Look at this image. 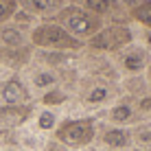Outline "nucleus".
Returning <instances> with one entry per match:
<instances>
[{"instance_id": "obj_1", "label": "nucleus", "mask_w": 151, "mask_h": 151, "mask_svg": "<svg viewBox=\"0 0 151 151\" xmlns=\"http://www.w3.org/2000/svg\"><path fill=\"white\" fill-rule=\"evenodd\" d=\"M31 46L37 50H59V53H79L86 44L72 37L55 20H42L31 31Z\"/></svg>"}, {"instance_id": "obj_2", "label": "nucleus", "mask_w": 151, "mask_h": 151, "mask_svg": "<svg viewBox=\"0 0 151 151\" xmlns=\"http://www.w3.org/2000/svg\"><path fill=\"white\" fill-rule=\"evenodd\" d=\"M55 22L59 24L61 29H66L72 37H77L79 42L86 44L92 35H96L99 31L103 29L105 20L99 18V15L90 13V11H83L81 7H75V4H66L59 13H57Z\"/></svg>"}, {"instance_id": "obj_3", "label": "nucleus", "mask_w": 151, "mask_h": 151, "mask_svg": "<svg viewBox=\"0 0 151 151\" xmlns=\"http://www.w3.org/2000/svg\"><path fill=\"white\" fill-rule=\"evenodd\" d=\"M134 42V29L132 22H110L103 24V29L99 31L96 35H92L90 40L86 42V48L94 50V53H110L114 55L116 50L125 48L127 44Z\"/></svg>"}, {"instance_id": "obj_4", "label": "nucleus", "mask_w": 151, "mask_h": 151, "mask_svg": "<svg viewBox=\"0 0 151 151\" xmlns=\"http://www.w3.org/2000/svg\"><path fill=\"white\" fill-rule=\"evenodd\" d=\"M53 138L66 145L68 149H86L96 138L94 118H66L53 132Z\"/></svg>"}, {"instance_id": "obj_5", "label": "nucleus", "mask_w": 151, "mask_h": 151, "mask_svg": "<svg viewBox=\"0 0 151 151\" xmlns=\"http://www.w3.org/2000/svg\"><path fill=\"white\" fill-rule=\"evenodd\" d=\"M118 94H121V88L112 79H107L103 75H92L81 83L79 99L88 107H103V105H112Z\"/></svg>"}, {"instance_id": "obj_6", "label": "nucleus", "mask_w": 151, "mask_h": 151, "mask_svg": "<svg viewBox=\"0 0 151 151\" xmlns=\"http://www.w3.org/2000/svg\"><path fill=\"white\" fill-rule=\"evenodd\" d=\"M149 61H151V53L138 42H132V44H127L125 48L116 50L112 55V66L125 77L145 75Z\"/></svg>"}, {"instance_id": "obj_7", "label": "nucleus", "mask_w": 151, "mask_h": 151, "mask_svg": "<svg viewBox=\"0 0 151 151\" xmlns=\"http://www.w3.org/2000/svg\"><path fill=\"white\" fill-rule=\"evenodd\" d=\"M0 105H31V92L22 79L9 77V79L0 81Z\"/></svg>"}, {"instance_id": "obj_8", "label": "nucleus", "mask_w": 151, "mask_h": 151, "mask_svg": "<svg viewBox=\"0 0 151 151\" xmlns=\"http://www.w3.org/2000/svg\"><path fill=\"white\" fill-rule=\"evenodd\" d=\"M107 123L116 125V127H127V125H136L140 121L138 112H136V103H134L132 96H123L118 101H114L110 107H107L105 114Z\"/></svg>"}, {"instance_id": "obj_9", "label": "nucleus", "mask_w": 151, "mask_h": 151, "mask_svg": "<svg viewBox=\"0 0 151 151\" xmlns=\"http://www.w3.org/2000/svg\"><path fill=\"white\" fill-rule=\"evenodd\" d=\"M94 140H99L105 149H112V151H123V149H129L134 145L132 129L116 127V125H107V127H103L101 132L96 129V138Z\"/></svg>"}, {"instance_id": "obj_10", "label": "nucleus", "mask_w": 151, "mask_h": 151, "mask_svg": "<svg viewBox=\"0 0 151 151\" xmlns=\"http://www.w3.org/2000/svg\"><path fill=\"white\" fill-rule=\"evenodd\" d=\"M20 9L22 11L31 13L33 18H37L40 22L42 20H55L57 13L70 2V0H18Z\"/></svg>"}, {"instance_id": "obj_11", "label": "nucleus", "mask_w": 151, "mask_h": 151, "mask_svg": "<svg viewBox=\"0 0 151 151\" xmlns=\"http://www.w3.org/2000/svg\"><path fill=\"white\" fill-rule=\"evenodd\" d=\"M0 48H31V31L15 22L0 24Z\"/></svg>"}, {"instance_id": "obj_12", "label": "nucleus", "mask_w": 151, "mask_h": 151, "mask_svg": "<svg viewBox=\"0 0 151 151\" xmlns=\"http://www.w3.org/2000/svg\"><path fill=\"white\" fill-rule=\"evenodd\" d=\"M31 88L37 92H48L50 88H57L59 86V75H57V70L48 68V66H40V68H33L31 72Z\"/></svg>"}, {"instance_id": "obj_13", "label": "nucleus", "mask_w": 151, "mask_h": 151, "mask_svg": "<svg viewBox=\"0 0 151 151\" xmlns=\"http://www.w3.org/2000/svg\"><path fill=\"white\" fill-rule=\"evenodd\" d=\"M31 105H0V127L9 129V127H18V125L27 123V118L31 116Z\"/></svg>"}, {"instance_id": "obj_14", "label": "nucleus", "mask_w": 151, "mask_h": 151, "mask_svg": "<svg viewBox=\"0 0 151 151\" xmlns=\"http://www.w3.org/2000/svg\"><path fill=\"white\" fill-rule=\"evenodd\" d=\"M132 140L140 149H151V121H138L132 127Z\"/></svg>"}, {"instance_id": "obj_15", "label": "nucleus", "mask_w": 151, "mask_h": 151, "mask_svg": "<svg viewBox=\"0 0 151 151\" xmlns=\"http://www.w3.org/2000/svg\"><path fill=\"white\" fill-rule=\"evenodd\" d=\"M129 18H132V24L142 29H151V0H142L138 7H134L129 11Z\"/></svg>"}, {"instance_id": "obj_16", "label": "nucleus", "mask_w": 151, "mask_h": 151, "mask_svg": "<svg viewBox=\"0 0 151 151\" xmlns=\"http://www.w3.org/2000/svg\"><path fill=\"white\" fill-rule=\"evenodd\" d=\"M37 129L40 132H55L59 127V114H57L53 107H44L37 114Z\"/></svg>"}, {"instance_id": "obj_17", "label": "nucleus", "mask_w": 151, "mask_h": 151, "mask_svg": "<svg viewBox=\"0 0 151 151\" xmlns=\"http://www.w3.org/2000/svg\"><path fill=\"white\" fill-rule=\"evenodd\" d=\"M66 101H68V92L61 86L50 88L48 92H44V94L40 96V103L44 107H57V105H61V103H66Z\"/></svg>"}, {"instance_id": "obj_18", "label": "nucleus", "mask_w": 151, "mask_h": 151, "mask_svg": "<svg viewBox=\"0 0 151 151\" xmlns=\"http://www.w3.org/2000/svg\"><path fill=\"white\" fill-rule=\"evenodd\" d=\"M18 9H20L18 0H0V24L11 22L13 15L18 13Z\"/></svg>"}, {"instance_id": "obj_19", "label": "nucleus", "mask_w": 151, "mask_h": 151, "mask_svg": "<svg viewBox=\"0 0 151 151\" xmlns=\"http://www.w3.org/2000/svg\"><path fill=\"white\" fill-rule=\"evenodd\" d=\"M132 29H134V42L142 44L151 53V29H142V27H136V24H132Z\"/></svg>"}, {"instance_id": "obj_20", "label": "nucleus", "mask_w": 151, "mask_h": 151, "mask_svg": "<svg viewBox=\"0 0 151 151\" xmlns=\"http://www.w3.org/2000/svg\"><path fill=\"white\" fill-rule=\"evenodd\" d=\"M134 103H136V112H138L140 118L151 114V92H147V94H142L138 99H134Z\"/></svg>"}, {"instance_id": "obj_21", "label": "nucleus", "mask_w": 151, "mask_h": 151, "mask_svg": "<svg viewBox=\"0 0 151 151\" xmlns=\"http://www.w3.org/2000/svg\"><path fill=\"white\" fill-rule=\"evenodd\" d=\"M44 151H70L68 147H66V145H61L59 140H48V142H46V147H44Z\"/></svg>"}, {"instance_id": "obj_22", "label": "nucleus", "mask_w": 151, "mask_h": 151, "mask_svg": "<svg viewBox=\"0 0 151 151\" xmlns=\"http://www.w3.org/2000/svg\"><path fill=\"white\" fill-rule=\"evenodd\" d=\"M9 72H11V70H9V68H4V66L2 64H0V81H4V79H9Z\"/></svg>"}, {"instance_id": "obj_23", "label": "nucleus", "mask_w": 151, "mask_h": 151, "mask_svg": "<svg viewBox=\"0 0 151 151\" xmlns=\"http://www.w3.org/2000/svg\"><path fill=\"white\" fill-rule=\"evenodd\" d=\"M145 79H147V83H149V88H151V61H149L147 70H145Z\"/></svg>"}, {"instance_id": "obj_24", "label": "nucleus", "mask_w": 151, "mask_h": 151, "mask_svg": "<svg viewBox=\"0 0 151 151\" xmlns=\"http://www.w3.org/2000/svg\"><path fill=\"white\" fill-rule=\"evenodd\" d=\"M81 151H101V149H96V147H86V149H81Z\"/></svg>"}, {"instance_id": "obj_25", "label": "nucleus", "mask_w": 151, "mask_h": 151, "mask_svg": "<svg viewBox=\"0 0 151 151\" xmlns=\"http://www.w3.org/2000/svg\"><path fill=\"white\" fill-rule=\"evenodd\" d=\"M132 151H151V149H140V147H134Z\"/></svg>"}]
</instances>
